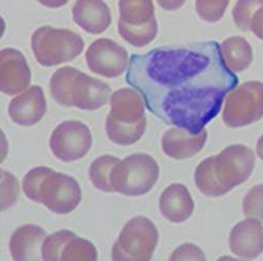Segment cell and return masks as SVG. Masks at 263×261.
Masks as SVG:
<instances>
[{
	"mask_svg": "<svg viewBox=\"0 0 263 261\" xmlns=\"http://www.w3.org/2000/svg\"><path fill=\"white\" fill-rule=\"evenodd\" d=\"M82 201V190L77 180L69 175L52 172L39 191L37 203H43L54 213L72 212Z\"/></svg>",
	"mask_w": 263,
	"mask_h": 261,
	"instance_id": "cell-11",
	"label": "cell"
},
{
	"mask_svg": "<svg viewBox=\"0 0 263 261\" xmlns=\"http://www.w3.org/2000/svg\"><path fill=\"white\" fill-rule=\"evenodd\" d=\"M50 91L54 101L61 106L96 110L107 103L111 89L99 79L77 68L63 67L51 77Z\"/></svg>",
	"mask_w": 263,
	"mask_h": 261,
	"instance_id": "cell-3",
	"label": "cell"
},
{
	"mask_svg": "<svg viewBox=\"0 0 263 261\" xmlns=\"http://www.w3.org/2000/svg\"><path fill=\"white\" fill-rule=\"evenodd\" d=\"M92 145L89 128L80 121H64L52 132L49 146L57 158L64 163L83 158Z\"/></svg>",
	"mask_w": 263,
	"mask_h": 261,
	"instance_id": "cell-10",
	"label": "cell"
},
{
	"mask_svg": "<svg viewBox=\"0 0 263 261\" xmlns=\"http://www.w3.org/2000/svg\"><path fill=\"white\" fill-rule=\"evenodd\" d=\"M194 208L191 195L182 184L168 186L160 196V212L171 223H181L188 220L192 216Z\"/></svg>",
	"mask_w": 263,
	"mask_h": 261,
	"instance_id": "cell-19",
	"label": "cell"
},
{
	"mask_svg": "<svg viewBox=\"0 0 263 261\" xmlns=\"http://www.w3.org/2000/svg\"><path fill=\"white\" fill-rule=\"evenodd\" d=\"M71 13L75 24L91 34L103 33L111 24L110 9L102 0H77Z\"/></svg>",
	"mask_w": 263,
	"mask_h": 261,
	"instance_id": "cell-16",
	"label": "cell"
},
{
	"mask_svg": "<svg viewBox=\"0 0 263 261\" xmlns=\"http://www.w3.org/2000/svg\"><path fill=\"white\" fill-rule=\"evenodd\" d=\"M20 196V186L14 176L5 170L1 171V210L13 206Z\"/></svg>",
	"mask_w": 263,
	"mask_h": 261,
	"instance_id": "cell-28",
	"label": "cell"
},
{
	"mask_svg": "<svg viewBox=\"0 0 263 261\" xmlns=\"http://www.w3.org/2000/svg\"><path fill=\"white\" fill-rule=\"evenodd\" d=\"M171 260H204L203 251L192 244H183L174 251Z\"/></svg>",
	"mask_w": 263,
	"mask_h": 261,
	"instance_id": "cell-29",
	"label": "cell"
},
{
	"mask_svg": "<svg viewBox=\"0 0 263 261\" xmlns=\"http://www.w3.org/2000/svg\"><path fill=\"white\" fill-rule=\"evenodd\" d=\"M145 105L133 89H120L113 93L111 110L106 121V134L111 142L127 146L140 140L146 128Z\"/></svg>",
	"mask_w": 263,
	"mask_h": 261,
	"instance_id": "cell-4",
	"label": "cell"
},
{
	"mask_svg": "<svg viewBox=\"0 0 263 261\" xmlns=\"http://www.w3.org/2000/svg\"><path fill=\"white\" fill-rule=\"evenodd\" d=\"M207 131L202 130L192 134L183 128H172L164 133L162 138L163 151L175 159H185L195 155L204 146Z\"/></svg>",
	"mask_w": 263,
	"mask_h": 261,
	"instance_id": "cell-17",
	"label": "cell"
},
{
	"mask_svg": "<svg viewBox=\"0 0 263 261\" xmlns=\"http://www.w3.org/2000/svg\"><path fill=\"white\" fill-rule=\"evenodd\" d=\"M158 5L161 7L162 9L167 11H174L180 9L186 0H156Z\"/></svg>",
	"mask_w": 263,
	"mask_h": 261,
	"instance_id": "cell-31",
	"label": "cell"
},
{
	"mask_svg": "<svg viewBox=\"0 0 263 261\" xmlns=\"http://www.w3.org/2000/svg\"><path fill=\"white\" fill-rule=\"evenodd\" d=\"M53 171V169L48 167H37L31 169L25 175L23 181V190L28 198L37 203L42 184L46 177Z\"/></svg>",
	"mask_w": 263,
	"mask_h": 261,
	"instance_id": "cell-24",
	"label": "cell"
},
{
	"mask_svg": "<svg viewBox=\"0 0 263 261\" xmlns=\"http://www.w3.org/2000/svg\"><path fill=\"white\" fill-rule=\"evenodd\" d=\"M86 61L93 73L106 78L118 77L129 65L126 50L107 38L93 42L86 51Z\"/></svg>",
	"mask_w": 263,
	"mask_h": 261,
	"instance_id": "cell-12",
	"label": "cell"
},
{
	"mask_svg": "<svg viewBox=\"0 0 263 261\" xmlns=\"http://www.w3.org/2000/svg\"><path fill=\"white\" fill-rule=\"evenodd\" d=\"M156 226L145 216H136L125 225L112 247L114 261H149L157 246Z\"/></svg>",
	"mask_w": 263,
	"mask_h": 261,
	"instance_id": "cell-8",
	"label": "cell"
},
{
	"mask_svg": "<svg viewBox=\"0 0 263 261\" xmlns=\"http://www.w3.org/2000/svg\"><path fill=\"white\" fill-rule=\"evenodd\" d=\"M118 32L128 44L143 48L156 38L158 25L152 0H119Z\"/></svg>",
	"mask_w": 263,
	"mask_h": 261,
	"instance_id": "cell-7",
	"label": "cell"
},
{
	"mask_svg": "<svg viewBox=\"0 0 263 261\" xmlns=\"http://www.w3.org/2000/svg\"><path fill=\"white\" fill-rule=\"evenodd\" d=\"M229 247L237 256L244 259L257 258L263 252V227L256 219L237 223L229 236Z\"/></svg>",
	"mask_w": 263,
	"mask_h": 261,
	"instance_id": "cell-14",
	"label": "cell"
},
{
	"mask_svg": "<svg viewBox=\"0 0 263 261\" xmlns=\"http://www.w3.org/2000/svg\"><path fill=\"white\" fill-rule=\"evenodd\" d=\"M229 0H196L195 9L200 18L208 23H217L223 17Z\"/></svg>",
	"mask_w": 263,
	"mask_h": 261,
	"instance_id": "cell-26",
	"label": "cell"
},
{
	"mask_svg": "<svg viewBox=\"0 0 263 261\" xmlns=\"http://www.w3.org/2000/svg\"><path fill=\"white\" fill-rule=\"evenodd\" d=\"M125 81L159 119L198 134L239 79L225 64L218 42L205 41L133 54Z\"/></svg>",
	"mask_w": 263,
	"mask_h": 261,
	"instance_id": "cell-1",
	"label": "cell"
},
{
	"mask_svg": "<svg viewBox=\"0 0 263 261\" xmlns=\"http://www.w3.org/2000/svg\"><path fill=\"white\" fill-rule=\"evenodd\" d=\"M221 53L227 67L232 71L241 72L250 67L253 61V50L243 37H229L220 45Z\"/></svg>",
	"mask_w": 263,
	"mask_h": 261,
	"instance_id": "cell-20",
	"label": "cell"
},
{
	"mask_svg": "<svg viewBox=\"0 0 263 261\" xmlns=\"http://www.w3.org/2000/svg\"><path fill=\"white\" fill-rule=\"evenodd\" d=\"M47 111V102L43 89L32 86L11 101L9 114L11 119L21 126H31L43 119Z\"/></svg>",
	"mask_w": 263,
	"mask_h": 261,
	"instance_id": "cell-15",
	"label": "cell"
},
{
	"mask_svg": "<svg viewBox=\"0 0 263 261\" xmlns=\"http://www.w3.org/2000/svg\"><path fill=\"white\" fill-rule=\"evenodd\" d=\"M120 161L121 159L110 155L101 156L93 161L89 169V177L97 189L102 192H115L110 176Z\"/></svg>",
	"mask_w": 263,
	"mask_h": 261,
	"instance_id": "cell-21",
	"label": "cell"
},
{
	"mask_svg": "<svg viewBox=\"0 0 263 261\" xmlns=\"http://www.w3.org/2000/svg\"><path fill=\"white\" fill-rule=\"evenodd\" d=\"M0 89L6 95H14L26 90L31 83V71L24 54L14 48L0 52Z\"/></svg>",
	"mask_w": 263,
	"mask_h": 261,
	"instance_id": "cell-13",
	"label": "cell"
},
{
	"mask_svg": "<svg viewBox=\"0 0 263 261\" xmlns=\"http://www.w3.org/2000/svg\"><path fill=\"white\" fill-rule=\"evenodd\" d=\"M47 234L36 225H25L17 229L11 236L9 250L16 261L40 260L42 246Z\"/></svg>",
	"mask_w": 263,
	"mask_h": 261,
	"instance_id": "cell-18",
	"label": "cell"
},
{
	"mask_svg": "<svg viewBox=\"0 0 263 261\" xmlns=\"http://www.w3.org/2000/svg\"><path fill=\"white\" fill-rule=\"evenodd\" d=\"M263 5V0H237L233 8V18L240 29L250 30L251 20L255 12Z\"/></svg>",
	"mask_w": 263,
	"mask_h": 261,
	"instance_id": "cell-25",
	"label": "cell"
},
{
	"mask_svg": "<svg viewBox=\"0 0 263 261\" xmlns=\"http://www.w3.org/2000/svg\"><path fill=\"white\" fill-rule=\"evenodd\" d=\"M262 116V82H245L228 95L222 119L229 127H242L254 123Z\"/></svg>",
	"mask_w": 263,
	"mask_h": 261,
	"instance_id": "cell-9",
	"label": "cell"
},
{
	"mask_svg": "<svg viewBox=\"0 0 263 261\" xmlns=\"http://www.w3.org/2000/svg\"><path fill=\"white\" fill-rule=\"evenodd\" d=\"M250 31L254 33L257 38L263 41V5L253 14L251 20Z\"/></svg>",
	"mask_w": 263,
	"mask_h": 261,
	"instance_id": "cell-30",
	"label": "cell"
},
{
	"mask_svg": "<svg viewBox=\"0 0 263 261\" xmlns=\"http://www.w3.org/2000/svg\"><path fill=\"white\" fill-rule=\"evenodd\" d=\"M243 213L263 223V185L255 186L244 197Z\"/></svg>",
	"mask_w": 263,
	"mask_h": 261,
	"instance_id": "cell-27",
	"label": "cell"
},
{
	"mask_svg": "<svg viewBox=\"0 0 263 261\" xmlns=\"http://www.w3.org/2000/svg\"><path fill=\"white\" fill-rule=\"evenodd\" d=\"M254 163L252 149L245 145H231L199 164L194 175L195 184L205 196H222L250 177Z\"/></svg>",
	"mask_w": 263,
	"mask_h": 261,
	"instance_id": "cell-2",
	"label": "cell"
},
{
	"mask_svg": "<svg viewBox=\"0 0 263 261\" xmlns=\"http://www.w3.org/2000/svg\"><path fill=\"white\" fill-rule=\"evenodd\" d=\"M43 6L49 9H59L67 5L69 0H37Z\"/></svg>",
	"mask_w": 263,
	"mask_h": 261,
	"instance_id": "cell-32",
	"label": "cell"
},
{
	"mask_svg": "<svg viewBox=\"0 0 263 261\" xmlns=\"http://www.w3.org/2000/svg\"><path fill=\"white\" fill-rule=\"evenodd\" d=\"M77 236L72 231L63 230L46 237L41 249L43 260H61L62 253L67 243Z\"/></svg>",
	"mask_w": 263,
	"mask_h": 261,
	"instance_id": "cell-22",
	"label": "cell"
},
{
	"mask_svg": "<svg viewBox=\"0 0 263 261\" xmlns=\"http://www.w3.org/2000/svg\"><path fill=\"white\" fill-rule=\"evenodd\" d=\"M257 153L258 154L259 158L263 160V135L257 142Z\"/></svg>",
	"mask_w": 263,
	"mask_h": 261,
	"instance_id": "cell-33",
	"label": "cell"
},
{
	"mask_svg": "<svg viewBox=\"0 0 263 261\" xmlns=\"http://www.w3.org/2000/svg\"><path fill=\"white\" fill-rule=\"evenodd\" d=\"M97 252L94 245L87 239L76 236L71 239L62 253L61 260L95 261Z\"/></svg>",
	"mask_w": 263,
	"mask_h": 261,
	"instance_id": "cell-23",
	"label": "cell"
},
{
	"mask_svg": "<svg viewBox=\"0 0 263 261\" xmlns=\"http://www.w3.org/2000/svg\"><path fill=\"white\" fill-rule=\"evenodd\" d=\"M31 46L40 65L54 67L75 59L85 44L80 35L72 31L43 26L32 33Z\"/></svg>",
	"mask_w": 263,
	"mask_h": 261,
	"instance_id": "cell-5",
	"label": "cell"
},
{
	"mask_svg": "<svg viewBox=\"0 0 263 261\" xmlns=\"http://www.w3.org/2000/svg\"><path fill=\"white\" fill-rule=\"evenodd\" d=\"M160 168L145 153H136L121 160L113 169L110 180L115 192L125 196L146 194L156 184Z\"/></svg>",
	"mask_w": 263,
	"mask_h": 261,
	"instance_id": "cell-6",
	"label": "cell"
}]
</instances>
